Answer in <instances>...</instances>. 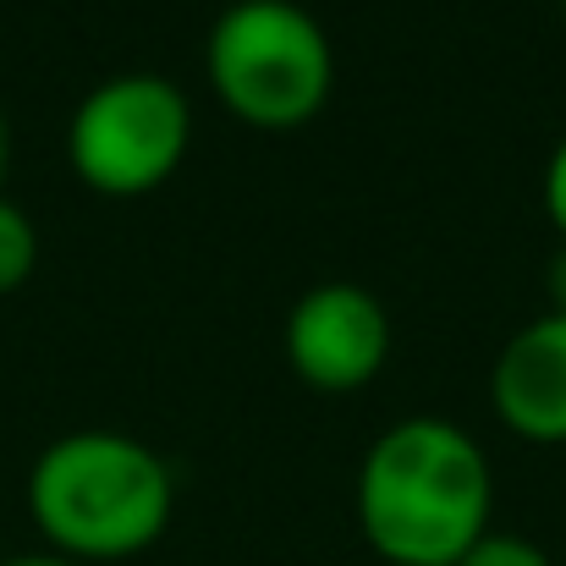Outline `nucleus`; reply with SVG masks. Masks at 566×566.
<instances>
[{
    "mask_svg": "<svg viewBox=\"0 0 566 566\" xmlns=\"http://www.w3.org/2000/svg\"><path fill=\"white\" fill-rule=\"evenodd\" d=\"M192 116L177 83L133 72L99 83L66 133L72 171L105 198H144L155 192L188 155Z\"/></svg>",
    "mask_w": 566,
    "mask_h": 566,
    "instance_id": "obj_4",
    "label": "nucleus"
},
{
    "mask_svg": "<svg viewBox=\"0 0 566 566\" xmlns=\"http://www.w3.org/2000/svg\"><path fill=\"white\" fill-rule=\"evenodd\" d=\"M390 314L375 292L353 281H325L303 292L286 314V364L314 390H358L385 369Z\"/></svg>",
    "mask_w": 566,
    "mask_h": 566,
    "instance_id": "obj_5",
    "label": "nucleus"
},
{
    "mask_svg": "<svg viewBox=\"0 0 566 566\" xmlns=\"http://www.w3.org/2000/svg\"><path fill=\"white\" fill-rule=\"evenodd\" d=\"M209 83L248 127H303L336 83L325 28L292 0H237L209 28Z\"/></svg>",
    "mask_w": 566,
    "mask_h": 566,
    "instance_id": "obj_3",
    "label": "nucleus"
},
{
    "mask_svg": "<svg viewBox=\"0 0 566 566\" xmlns=\"http://www.w3.org/2000/svg\"><path fill=\"white\" fill-rule=\"evenodd\" d=\"M457 566H556V562L523 534H484Z\"/></svg>",
    "mask_w": 566,
    "mask_h": 566,
    "instance_id": "obj_8",
    "label": "nucleus"
},
{
    "mask_svg": "<svg viewBox=\"0 0 566 566\" xmlns=\"http://www.w3.org/2000/svg\"><path fill=\"white\" fill-rule=\"evenodd\" d=\"M0 177H6V116H0Z\"/></svg>",
    "mask_w": 566,
    "mask_h": 566,
    "instance_id": "obj_12",
    "label": "nucleus"
},
{
    "mask_svg": "<svg viewBox=\"0 0 566 566\" xmlns=\"http://www.w3.org/2000/svg\"><path fill=\"white\" fill-rule=\"evenodd\" d=\"M562 11H566V0H562Z\"/></svg>",
    "mask_w": 566,
    "mask_h": 566,
    "instance_id": "obj_13",
    "label": "nucleus"
},
{
    "mask_svg": "<svg viewBox=\"0 0 566 566\" xmlns=\"http://www.w3.org/2000/svg\"><path fill=\"white\" fill-rule=\"evenodd\" d=\"M358 523L379 562L457 566L490 534V462L446 418L385 429L358 468Z\"/></svg>",
    "mask_w": 566,
    "mask_h": 566,
    "instance_id": "obj_1",
    "label": "nucleus"
},
{
    "mask_svg": "<svg viewBox=\"0 0 566 566\" xmlns=\"http://www.w3.org/2000/svg\"><path fill=\"white\" fill-rule=\"evenodd\" d=\"M0 566H77L66 556H17V562H0Z\"/></svg>",
    "mask_w": 566,
    "mask_h": 566,
    "instance_id": "obj_11",
    "label": "nucleus"
},
{
    "mask_svg": "<svg viewBox=\"0 0 566 566\" xmlns=\"http://www.w3.org/2000/svg\"><path fill=\"white\" fill-rule=\"evenodd\" d=\"M28 512L66 562H122L166 534L171 473L133 434L77 429L39 451L28 473Z\"/></svg>",
    "mask_w": 566,
    "mask_h": 566,
    "instance_id": "obj_2",
    "label": "nucleus"
},
{
    "mask_svg": "<svg viewBox=\"0 0 566 566\" xmlns=\"http://www.w3.org/2000/svg\"><path fill=\"white\" fill-rule=\"evenodd\" d=\"M495 412L512 434L562 446L566 440V314H545L523 325L490 375Z\"/></svg>",
    "mask_w": 566,
    "mask_h": 566,
    "instance_id": "obj_6",
    "label": "nucleus"
},
{
    "mask_svg": "<svg viewBox=\"0 0 566 566\" xmlns=\"http://www.w3.org/2000/svg\"><path fill=\"white\" fill-rule=\"evenodd\" d=\"M33 264H39V231L11 198H0V297L17 292L33 275Z\"/></svg>",
    "mask_w": 566,
    "mask_h": 566,
    "instance_id": "obj_7",
    "label": "nucleus"
},
{
    "mask_svg": "<svg viewBox=\"0 0 566 566\" xmlns=\"http://www.w3.org/2000/svg\"><path fill=\"white\" fill-rule=\"evenodd\" d=\"M545 286H551V303H556L551 314H566V242L556 248V259H551V281Z\"/></svg>",
    "mask_w": 566,
    "mask_h": 566,
    "instance_id": "obj_10",
    "label": "nucleus"
},
{
    "mask_svg": "<svg viewBox=\"0 0 566 566\" xmlns=\"http://www.w3.org/2000/svg\"><path fill=\"white\" fill-rule=\"evenodd\" d=\"M545 209H551V220H556V231L566 242V138L562 149L551 155V166H545Z\"/></svg>",
    "mask_w": 566,
    "mask_h": 566,
    "instance_id": "obj_9",
    "label": "nucleus"
}]
</instances>
